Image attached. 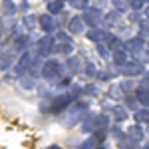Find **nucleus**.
Masks as SVG:
<instances>
[{
    "label": "nucleus",
    "mask_w": 149,
    "mask_h": 149,
    "mask_svg": "<svg viewBox=\"0 0 149 149\" xmlns=\"http://www.w3.org/2000/svg\"><path fill=\"white\" fill-rule=\"evenodd\" d=\"M115 76L111 74V72H107V70H97V76H95V80L100 81H111Z\"/></svg>",
    "instance_id": "nucleus-34"
},
{
    "label": "nucleus",
    "mask_w": 149,
    "mask_h": 149,
    "mask_svg": "<svg viewBox=\"0 0 149 149\" xmlns=\"http://www.w3.org/2000/svg\"><path fill=\"white\" fill-rule=\"evenodd\" d=\"M117 86H119V90L123 92V95H127V93H133V92H135V88H137L135 80H131V78H123V80L119 81Z\"/></svg>",
    "instance_id": "nucleus-24"
},
{
    "label": "nucleus",
    "mask_w": 149,
    "mask_h": 149,
    "mask_svg": "<svg viewBox=\"0 0 149 149\" xmlns=\"http://www.w3.org/2000/svg\"><path fill=\"white\" fill-rule=\"evenodd\" d=\"M109 30H105V28H102V26H97V28H90L88 32H86V36H88V40L92 42V44H103L107 38H109Z\"/></svg>",
    "instance_id": "nucleus-9"
},
{
    "label": "nucleus",
    "mask_w": 149,
    "mask_h": 149,
    "mask_svg": "<svg viewBox=\"0 0 149 149\" xmlns=\"http://www.w3.org/2000/svg\"><path fill=\"white\" fill-rule=\"evenodd\" d=\"M133 119H135V123L141 127L149 125V107H141V109H137L135 113H133Z\"/></svg>",
    "instance_id": "nucleus-22"
},
{
    "label": "nucleus",
    "mask_w": 149,
    "mask_h": 149,
    "mask_svg": "<svg viewBox=\"0 0 149 149\" xmlns=\"http://www.w3.org/2000/svg\"><path fill=\"white\" fill-rule=\"evenodd\" d=\"M123 107H125L129 113H135L137 109H141V105H139V102L135 100V95L133 93H127V95H123Z\"/></svg>",
    "instance_id": "nucleus-18"
},
{
    "label": "nucleus",
    "mask_w": 149,
    "mask_h": 149,
    "mask_svg": "<svg viewBox=\"0 0 149 149\" xmlns=\"http://www.w3.org/2000/svg\"><path fill=\"white\" fill-rule=\"evenodd\" d=\"M16 52L14 50H6V52H0V72H6V70L14 68L16 64Z\"/></svg>",
    "instance_id": "nucleus-12"
},
{
    "label": "nucleus",
    "mask_w": 149,
    "mask_h": 149,
    "mask_svg": "<svg viewBox=\"0 0 149 149\" xmlns=\"http://www.w3.org/2000/svg\"><path fill=\"white\" fill-rule=\"evenodd\" d=\"M125 137L139 145V143H143V139H145V129L141 125H137V123H133V125H129L125 129Z\"/></svg>",
    "instance_id": "nucleus-11"
},
{
    "label": "nucleus",
    "mask_w": 149,
    "mask_h": 149,
    "mask_svg": "<svg viewBox=\"0 0 149 149\" xmlns=\"http://www.w3.org/2000/svg\"><path fill=\"white\" fill-rule=\"evenodd\" d=\"M70 6L74 8V10H80L84 12L88 6H90V0H70Z\"/></svg>",
    "instance_id": "nucleus-32"
},
{
    "label": "nucleus",
    "mask_w": 149,
    "mask_h": 149,
    "mask_svg": "<svg viewBox=\"0 0 149 149\" xmlns=\"http://www.w3.org/2000/svg\"><path fill=\"white\" fill-rule=\"evenodd\" d=\"M64 4H66L64 0H50V2H46V12L50 16H58L64 12Z\"/></svg>",
    "instance_id": "nucleus-20"
},
{
    "label": "nucleus",
    "mask_w": 149,
    "mask_h": 149,
    "mask_svg": "<svg viewBox=\"0 0 149 149\" xmlns=\"http://www.w3.org/2000/svg\"><path fill=\"white\" fill-rule=\"evenodd\" d=\"M103 4H105V0H95V4H93V6H95V8H102Z\"/></svg>",
    "instance_id": "nucleus-39"
},
{
    "label": "nucleus",
    "mask_w": 149,
    "mask_h": 149,
    "mask_svg": "<svg viewBox=\"0 0 149 149\" xmlns=\"http://www.w3.org/2000/svg\"><path fill=\"white\" fill-rule=\"evenodd\" d=\"M145 44H147V40H143V38H139V36H131V38H127L125 42H123V50H125L131 58H137L139 54L145 50Z\"/></svg>",
    "instance_id": "nucleus-5"
},
{
    "label": "nucleus",
    "mask_w": 149,
    "mask_h": 149,
    "mask_svg": "<svg viewBox=\"0 0 149 149\" xmlns=\"http://www.w3.org/2000/svg\"><path fill=\"white\" fill-rule=\"evenodd\" d=\"M18 84H20V88L28 90V92H32V90H36V86H38V80L26 74V76H22V78L18 80Z\"/></svg>",
    "instance_id": "nucleus-26"
},
{
    "label": "nucleus",
    "mask_w": 149,
    "mask_h": 149,
    "mask_svg": "<svg viewBox=\"0 0 149 149\" xmlns=\"http://www.w3.org/2000/svg\"><path fill=\"white\" fill-rule=\"evenodd\" d=\"M109 135H111L115 141H119V143H121V141L125 139V131L121 129L119 123H113V125H109Z\"/></svg>",
    "instance_id": "nucleus-28"
},
{
    "label": "nucleus",
    "mask_w": 149,
    "mask_h": 149,
    "mask_svg": "<svg viewBox=\"0 0 149 149\" xmlns=\"http://www.w3.org/2000/svg\"><path fill=\"white\" fill-rule=\"evenodd\" d=\"M129 60H131V56L127 54L125 50H119V52H113V54H111V64H113L115 68H119V70L123 68Z\"/></svg>",
    "instance_id": "nucleus-15"
},
{
    "label": "nucleus",
    "mask_w": 149,
    "mask_h": 149,
    "mask_svg": "<svg viewBox=\"0 0 149 149\" xmlns=\"http://www.w3.org/2000/svg\"><path fill=\"white\" fill-rule=\"evenodd\" d=\"M84 95L90 97V100L100 97V86H97V84H86V86H84Z\"/></svg>",
    "instance_id": "nucleus-27"
},
{
    "label": "nucleus",
    "mask_w": 149,
    "mask_h": 149,
    "mask_svg": "<svg viewBox=\"0 0 149 149\" xmlns=\"http://www.w3.org/2000/svg\"><path fill=\"white\" fill-rule=\"evenodd\" d=\"M64 66L68 70V74L74 78V76H78L81 70H84V62H81L80 56H76V54H72V56L66 58V62H64Z\"/></svg>",
    "instance_id": "nucleus-10"
},
{
    "label": "nucleus",
    "mask_w": 149,
    "mask_h": 149,
    "mask_svg": "<svg viewBox=\"0 0 149 149\" xmlns=\"http://www.w3.org/2000/svg\"><path fill=\"white\" fill-rule=\"evenodd\" d=\"M127 117H129V111L123 107V103H113V107H111V119H113V123L121 125L123 121H127Z\"/></svg>",
    "instance_id": "nucleus-13"
},
{
    "label": "nucleus",
    "mask_w": 149,
    "mask_h": 149,
    "mask_svg": "<svg viewBox=\"0 0 149 149\" xmlns=\"http://www.w3.org/2000/svg\"><path fill=\"white\" fill-rule=\"evenodd\" d=\"M16 12H18V6L12 0H0V14L4 18H12Z\"/></svg>",
    "instance_id": "nucleus-16"
},
{
    "label": "nucleus",
    "mask_w": 149,
    "mask_h": 149,
    "mask_svg": "<svg viewBox=\"0 0 149 149\" xmlns=\"http://www.w3.org/2000/svg\"><path fill=\"white\" fill-rule=\"evenodd\" d=\"M97 145H95V141L92 139V135H88V139H84L80 143V149H95Z\"/></svg>",
    "instance_id": "nucleus-36"
},
{
    "label": "nucleus",
    "mask_w": 149,
    "mask_h": 149,
    "mask_svg": "<svg viewBox=\"0 0 149 149\" xmlns=\"http://www.w3.org/2000/svg\"><path fill=\"white\" fill-rule=\"evenodd\" d=\"M54 52L60 54V56H72L74 54V42H56V48H54Z\"/></svg>",
    "instance_id": "nucleus-21"
},
{
    "label": "nucleus",
    "mask_w": 149,
    "mask_h": 149,
    "mask_svg": "<svg viewBox=\"0 0 149 149\" xmlns=\"http://www.w3.org/2000/svg\"><path fill=\"white\" fill-rule=\"evenodd\" d=\"M121 22V14H119V12H107V14H103V26L102 28H105V30H107V28H113V26H117V24Z\"/></svg>",
    "instance_id": "nucleus-17"
},
{
    "label": "nucleus",
    "mask_w": 149,
    "mask_h": 149,
    "mask_svg": "<svg viewBox=\"0 0 149 149\" xmlns=\"http://www.w3.org/2000/svg\"><path fill=\"white\" fill-rule=\"evenodd\" d=\"M145 74V64L143 62H139V60H129L125 66L121 68V76L123 78H131V80H135V78H139V76H143Z\"/></svg>",
    "instance_id": "nucleus-4"
},
{
    "label": "nucleus",
    "mask_w": 149,
    "mask_h": 149,
    "mask_svg": "<svg viewBox=\"0 0 149 149\" xmlns=\"http://www.w3.org/2000/svg\"><path fill=\"white\" fill-rule=\"evenodd\" d=\"M44 2H50V0H44Z\"/></svg>",
    "instance_id": "nucleus-47"
},
{
    "label": "nucleus",
    "mask_w": 149,
    "mask_h": 149,
    "mask_svg": "<svg viewBox=\"0 0 149 149\" xmlns=\"http://www.w3.org/2000/svg\"><path fill=\"white\" fill-rule=\"evenodd\" d=\"M81 20L86 26H90V28H97V26H102L103 22V12L102 8H95V6H88L86 10L81 12Z\"/></svg>",
    "instance_id": "nucleus-3"
},
{
    "label": "nucleus",
    "mask_w": 149,
    "mask_h": 149,
    "mask_svg": "<svg viewBox=\"0 0 149 149\" xmlns=\"http://www.w3.org/2000/svg\"><path fill=\"white\" fill-rule=\"evenodd\" d=\"M48 149H64V147H60V145H50Z\"/></svg>",
    "instance_id": "nucleus-41"
},
{
    "label": "nucleus",
    "mask_w": 149,
    "mask_h": 149,
    "mask_svg": "<svg viewBox=\"0 0 149 149\" xmlns=\"http://www.w3.org/2000/svg\"><path fill=\"white\" fill-rule=\"evenodd\" d=\"M107 100H111V102H121L123 100V92L119 90L117 84H109V88H107Z\"/></svg>",
    "instance_id": "nucleus-25"
},
{
    "label": "nucleus",
    "mask_w": 149,
    "mask_h": 149,
    "mask_svg": "<svg viewBox=\"0 0 149 149\" xmlns=\"http://www.w3.org/2000/svg\"><path fill=\"white\" fill-rule=\"evenodd\" d=\"M143 16H145V20H149V4L143 8Z\"/></svg>",
    "instance_id": "nucleus-40"
},
{
    "label": "nucleus",
    "mask_w": 149,
    "mask_h": 149,
    "mask_svg": "<svg viewBox=\"0 0 149 149\" xmlns=\"http://www.w3.org/2000/svg\"><path fill=\"white\" fill-rule=\"evenodd\" d=\"M145 50H147V52H149V40H147V44H145Z\"/></svg>",
    "instance_id": "nucleus-44"
},
{
    "label": "nucleus",
    "mask_w": 149,
    "mask_h": 149,
    "mask_svg": "<svg viewBox=\"0 0 149 149\" xmlns=\"http://www.w3.org/2000/svg\"><path fill=\"white\" fill-rule=\"evenodd\" d=\"M22 26L26 28V32L30 34L32 30H36V28H38V16H36V14H24Z\"/></svg>",
    "instance_id": "nucleus-23"
},
{
    "label": "nucleus",
    "mask_w": 149,
    "mask_h": 149,
    "mask_svg": "<svg viewBox=\"0 0 149 149\" xmlns=\"http://www.w3.org/2000/svg\"><path fill=\"white\" fill-rule=\"evenodd\" d=\"M80 129H81V133H86V135H92L95 129H100L97 113H93V111H88V113L84 115V119L80 121Z\"/></svg>",
    "instance_id": "nucleus-6"
},
{
    "label": "nucleus",
    "mask_w": 149,
    "mask_h": 149,
    "mask_svg": "<svg viewBox=\"0 0 149 149\" xmlns=\"http://www.w3.org/2000/svg\"><path fill=\"white\" fill-rule=\"evenodd\" d=\"M111 6H113L115 12L123 14V12L129 10V0H111Z\"/></svg>",
    "instance_id": "nucleus-30"
},
{
    "label": "nucleus",
    "mask_w": 149,
    "mask_h": 149,
    "mask_svg": "<svg viewBox=\"0 0 149 149\" xmlns=\"http://www.w3.org/2000/svg\"><path fill=\"white\" fill-rule=\"evenodd\" d=\"M64 2H70V0H64Z\"/></svg>",
    "instance_id": "nucleus-46"
},
{
    "label": "nucleus",
    "mask_w": 149,
    "mask_h": 149,
    "mask_svg": "<svg viewBox=\"0 0 149 149\" xmlns=\"http://www.w3.org/2000/svg\"><path fill=\"white\" fill-rule=\"evenodd\" d=\"M139 149H149V143H147V145H143V147H139Z\"/></svg>",
    "instance_id": "nucleus-42"
},
{
    "label": "nucleus",
    "mask_w": 149,
    "mask_h": 149,
    "mask_svg": "<svg viewBox=\"0 0 149 149\" xmlns=\"http://www.w3.org/2000/svg\"><path fill=\"white\" fill-rule=\"evenodd\" d=\"M103 44L109 48L111 54H113V52H119V50H123V40H121L119 36H115V34H109V38H107Z\"/></svg>",
    "instance_id": "nucleus-19"
},
{
    "label": "nucleus",
    "mask_w": 149,
    "mask_h": 149,
    "mask_svg": "<svg viewBox=\"0 0 149 149\" xmlns=\"http://www.w3.org/2000/svg\"><path fill=\"white\" fill-rule=\"evenodd\" d=\"M38 28L44 32V34H50L54 36L58 32V26H56V18L54 16H50L48 12H44V14H40L38 16Z\"/></svg>",
    "instance_id": "nucleus-7"
},
{
    "label": "nucleus",
    "mask_w": 149,
    "mask_h": 149,
    "mask_svg": "<svg viewBox=\"0 0 149 149\" xmlns=\"http://www.w3.org/2000/svg\"><path fill=\"white\" fill-rule=\"evenodd\" d=\"M147 2H149V0H147Z\"/></svg>",
    "instance_id": "nucleus-48"
},
{
    "label": "nucleus",
    "mask_w": 149,
    "mask_h": 149,
    "mask_svg": "<svg viewBox=\"0 0 149 149\" xmlns=\"http://www.w3.org/2000/svg\"><path fill=\"white\" fill-rule=\"evenodd\" d=\"M137 36L143 40H149V20H139L137 24Z\"/></svg>",
    "instance_id": "nucleus-29"
},
{
    "label": "nucleus",
    "mask_w": 149,
    "mask_h": 149,
    "mask_svg": "<svg viewBox=\"0 0 149 149\" xmlns=\"http://www.w3.org/2000/svg\"><path fill=\"white\" fill-rule=\"evenodd\" d=\"M141 78H143V80H141V84H143V86H147V88H149V72H145V74H143Z\"/></svg>",
    "instance_id": "nucleus-37"
},
{
    "label": "nucleus",
    "mask_w": 149,
    "mask_h": 149,
    "mask_svg": "<svg viewBox=\"0 0 149 149\" xmlns=\"http://www.w3.org/2000/svg\"><path fill=\"white\" fill-rule=\"evenodd\" d=\"M18 10H22V12H26V10H28V0H22V2H20Z\"/></svg>",
    "instance_id": "nucleus-38"
},
{
    "label": "nucleus",
    "mask_w": 149,
    "mask_h": 149,
    "mask_svg": "<svg viewBox=\"0 0 149 149\" xmlns=\"http://www.w3.org/2000/svg\"><path fill=\"white\" fill-rule=\"evenodd\" d=\"M86 113H88V111H84V109H80L76 103H72L68 109L62 113V125L64 127H74L76 123H80L81 119H84Z\"/></svg>",
    "instance_id": "nucleus-1"
},
{
    "label": "nucleus",
    "mask_w": 149,
    "mask_h": 149,
    "mask_svg": "<svg viewBox=\"0 0 149 149\" xmlns=\"http://www.w3.org/2000/svg\"><path fill=\"white\" fill-rule=\"evenodd\" d=\"M66 32H68L70 36H80L86 32V24H84V20H81L80 14H76V16H72L68 20V24H66Z\"/></svg>",
    "instance_id": "nucleus-8"
},
{
    "label": "nucleus",
    "mask_w": 149,
    "mask_h": 149,
    "mask_svg": "<svg viewBox=\"0 0 149 149\" xmlns=\"http://www.w3.org/2000/svg\"><path fill=\"white\" fill-rule=\"evenodd\" d=\"M0 38H2V28H0Z\"/></svg>",
    "instance_id": "nucleus-45"
},
{
    "label": "nucleus",
    "mask_w": 149,
    "mask_h": 149,
    "mask_svg": "<svg viewBox=\"0 0 149 149\" xmlns=\"http://www.w3.org/2000/svg\"><path fill=\"white\" fill-rule=\"evenodd\" d=\"M54 48H56V38L50 36V34H44L38 42H36V54L46 60V58H52Z\"/></svg>",
    "instance_id": "nucleus-2"
},
{
    "label": "nucleus",
    "mask_w": 149,
    "mask_h": 149,
    "mask_svg": "<svg viewBox=\"0 0 149 149\" xmlns=\"http://www.w3.org/2000/svg\"><path fill=\"white\" fill-rule=\"evenodd\" d=\"M81 72H84L88 78H95V76H97V68H95V64H93V62H86Z\"/></svg>",
    "instance_id": "nucleus-31"
},
{
    "label": "nucleus",
    "mask_w": 149,
    "mask_h": 149,
    "mask_svg": "<svg viewBox=\"0 0 149 149\" xmlns=\"http://www.w3.org/2000/svg\"><path fill=\"white\" fill-rule=\"evenodd\" d=\"M95 149H107V147H105V145H100V147H95Z\"/></svg>",
    "instance_id": "nucleus-43"
},
{
    "label": "nucleus",
    "mask_w": 149,
    "mask_h": 149,
    "mask_svg": "<svg viewBox=\"0 0 149 149\" xmlns=\"http://www.w3.org/2000/svg\"><path fill=\"white\" fill-rule=\"evenodd\" d=\"M95 50H97V54L105 60H111V52H109V48L105 46V44H95Z\"/></svg>",
    "instance_id": "nucleus-35"
},
{
    "label": "nucleus",
    "mask_w": 149,
    "mask_h": 149,
    "mask_svg": "<svg viewBox=\"0 0 149 149\" xmlns=\"http://www.w3.org/2000/svg\"><path fill=\"white\" fill-rule=\"evenodd\" d=\"M133 95H135V100L139 102V105H141V107H149V88H147V86L137 84V88H135Z\"/></svg>",
    "instance_id": "nucleus-14"
},
{
    "label": "nucleus",
    "mask_w": 149,
    "mask_h": 149,
    "mask_svg": "<svg viewBox=\"0 0 149 149\" xmlns=\"http://www.w3.org/2000/svg\"><path fill=\"white\" fill-rule=\"evenodd\" d=\"M147 4H149L147 0H129V10L139 12V10H143V8H145Z\"/></svg>",
    "instance_id": "nucleus-33"
}]
</instances>
